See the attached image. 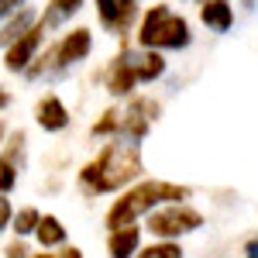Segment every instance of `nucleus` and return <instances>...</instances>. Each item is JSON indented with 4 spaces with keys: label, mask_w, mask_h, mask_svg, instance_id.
Here are the masks:
<instances>
[{
    "label": "nucleus",
    "mask_w": 258,
    "mask_h": 258,
    "mask_svg": "<svg viewBox=\"0 0 258 258\" xmlns=\"http://www.w3.org/2000/svg\"><path fill=\"white\" fill-rule=\"evenodd\" d=\"M38 224H41V214L35 207H24V210L14 214V234H35Z\"/></svg>",
    "instance_id": "f3484780"
},
{
    "label": "nucleus",
    "mask_w": 258,
    "mask_h": 258,
    "mask_svg": "<svg viewBox=\"0 0 258 258\" xmlns=\"http://www.w3.org/2000/svg\"><path fill=\"white\" fill-rule=\"evenodd\" d=\"M131 62L138 69V80L141 83H152L165 73V59H162L159 48H141V52H131Z\"/></svg>",
    "instance_id": "ddd939ff"
},
{
    "label": "nucleus",
    "mask_w": 258,
    "mask_h": 258,
    "mask_svg": "<svg viewBox=\"0 0 258 258\" xmlns=\"http://www.w3.org/2000/svg\"><path fill=\"white\" fill-rule=\"evenodd\" d=\"M90 48H93V38H90V31L86 28H76V31H69L66 38L55 45V69H69V66H76L90 55Z\"/></svg>",
    "instance_id": "6e6552de"
},
{
    "label": "nucleus",
    "mask_w": 258,
    "mask_h": 258,
    "mask_svg": "<svg viewBox=\"0 0 258 258\" xmlns=\"http://www.w3.org/2000/svg\"><path fill=\"white\" fill-rule=\"evenodd\" d=\"M4 258H28V248H24V244H7V248H4Z\"/></svg>",
    "instance_id": "4be33fe9"
},
{
    "label": "nucleus",
    "mask_w": 258,
    "mask_h": 258,
    "mask_svg": "<svg viewBox=\"0 0 258 258\" xmlns=\"http://www.w3.org/2000/svg\"><path fill=\"white\" fill-rule=\"evenodd\" d=\"M80 7H83V0H48L45 14H41V28H45V31H48V28H62Z\"/></svg>",
    "instance_id": "2eb2a0df"
},
{
    "label": "nucleus",
    "mask_w": 258,
    "mask_h": 258,
    "mask_svg": "<svg viewBox=\"0 0 258 258\" xmlns=\"http://www.w3.org/2000/svg\"><path fill=\"white\" fill-rule=\"evenodd\" d=\"M41 38H45V28H41V21H38L31 31H24L18 41L7 45V52H4V66H7L11 73H28V66L38 59Z\"/></svg>",
    "instance_id": "423d86ee"
},
{
    "label": "nucleus",
    "mask_w": 258,
    "mask_h": 258,
    "mask_svg": "<svg viewBox=\"0 0 258 258\" xmlns=\"http://www.w3.org/2000/svg\"><path fill=\"white\" fill-rule=\"evenodd\" d=\"M14 182H18V162L4 159V162H0V189H4V197H11Z\"/></svg>",
    "instance_id": "6ab92c4d"
},
{
    "label": "nucleus",
    "mask_w": 258,
    "mask_h": 258,
    "mask_svg": "<svg viewBox=\"0 0 258 258\" xmlns=\"http://www.w3.org/2000/svg\"><path fill=\"white\" fill-rule=\"evenodd\" d=\"M114 131H120V114L110 107V110H107V114L93 124V135H100V138H103V135H114Z\"/></svg>",
    "instance_id": "aec40b11"
},
{
    "label": "nucleus",
    "mask_w": 258,
    "mask_h": 258,
    "mask_svg": "<svg viewBox=\"0 0 258 258\" xmlns=\"http://www.w3.org/2000/svg\"><path fill=\"white\" fill-rule=\"evenodd\" d=\"M31 258H55V255H31Z\"/></svg>",
    "instance_id": "bb28decb"
},
{
    "label": "nucleus",
    "mask_w": 258,
    "mask_h": 258,
    "mask_svg": "<svg viewBox=\"0 0 258 258\" xmlns=\"http://www.w3.org/2000/svg\"><path fill=\"white\" fill-rule=\"evenodd\" d=\"M200 21L210 28V31H231L234 24V7L227 0H203L200 4Z\"/></svg>",
    "instance_id": "f8f14e48"
},
{
    "label": "nucleus",
    "mask_w": 258,
    "mask_h": 258,
    "mask_svg": "<svg viewBox=\"0 0 258 258\" xmlns=\"http://www.w3.org/2000/svg\"><path fill=\"white\" fill-rule=\"evenodd\" d=\"M35 24H38V14H35V7H21L18 14L4 18V48H7L11 41H18L24 31H31Z\"/></svg>",
    "instance_id": "4468645a"
},
{
    "label": "nucleus",
    "mask_w": 258,
    "mask_h": 258,
    "mask_svg": "<svg viewBox=\"0 0 258 258\" xmlns=\"http://www.w3.org/2000/svg\"><path fill=\"white\" fill-rule=\"evenodd\" d=\"M138 258H182V248H179L176 241L162 238L159 244H148L145 251H138Z\"/></svg>",
    "instance_id": "a211bd4d"
},
{
    "label": "nucleus",
    "mask_w": 258,
    "mask_h": 258,
    "mask_svg": "<svg viewBox=\"0 0 258 258\" xmlns=\"http://www.w3.org/2000/svg\"><path fill=\"white\" fill-rule=\"evenodd\" d=\"M193 41L189 21L182 14H172L165 4H155L138 24V48H186Z\"/></svg>",
    "instance_id": "7ed1b4c3"
},
{
    "label": "nucleus",
    "mask_w": 258,
    "mask_h": 258,
    "mask_svg": "<svg viewBox=\"0 0 258 258\" xmlns=\"http://www.w3.org/2000/svg\"><path fill=\"white\" fill-rule=\"evenodd\" d=\"M135 14H138L135 0H97V18L110 35H124L131 28Z\"/></svg>",
    "instance_id": "0eeeda50"
},
{
    "label": "nucleus",
    "mask_w": 258,
    "mask_h": 258,
    "mask_svg": "<svg viewBox=\"0 0 258 258\" xmlns=\"http://www.w3.org/2000/svg\"><path fill=\"white\" fill-rule=\"evenodd\" d=\"M59 258H83V251L80 248H73V244H69V248H62V255Z\"/></svg>",
    "instance_id": "a878e982"
},
{
    "label": "nucleus",
    "mask_w": 258,
    "mask_h": 258,
    "mask_svg": "<svg viewBox=\"0 0 258 258\" xmlns=\"http://www.w3.org/2000/svg\"><path fill=\"white\" fill-rule=\"evenodd\" d=\"M159 117V103L148 97H135L127 103V110L120 114V138H131V141H141L148 135V127H152V120Z\"/></svg>",
    "instance_id": "39448f33"
},
{
    "label": "nucleus",
    "mask_w": 258,
    "mask_h": 258,
    "mask_svg": "<svg viewBox=\"0 0 258 258\" xmlns=\"http://www.w3.org/2000/svg\"><path fill=\"white\" fill-rule=\"evenodd\" d=\"M141 172H145V169H141L138 141L117 135V141H110L97 159L83 165L80 186H83V193H90V197H97V193H114L120 186L135 182Z\"/></svg>",
    "instance_id": "f257e3e1"
},
{
    "label": "nucleus",
    "mask_w": 258,
    "mask_h": 258,
    "mask_svg": "<svg viewBox=\"0 0 258 258\" xmlns=\"http://www.w3.org/2000/svg\"><path fill=\"white\" fill-rule=\"evenodd\" d=\"M189 200V186H176V182H162V179H148L131 186L120 200H114V207L107 210V227H124V224H135L138 217L152 214L159 203H182Z\"/></svg>",
    "instance_id": "f03ea898"
},
{
    "label": "nucleus",
    "mask_w": 258,
    "mask_h": 258,
    "mask_svg": "<svg viewBox=\"0 0 258 258\" xmlns=\"http://www.w3.org/2000/svg\"><path fill=\"white\" fill-rule=\"evenodd\" d=\"M141 244V227L135 224H124V227H114L110 238H107V255L110 258H135Z\"/></svg>",
    "instance_id": "9d476101"
},
{
    "label": "nucleus",
    "mask_w": 258,
    "mask_h": 258,
    "mask_svg": "<svg viewBox=\"0 0 258 258\" xmlns=\"http://www.w3.org/2000/svg\"><path fill=\"white\" fill-rule=\"evenodd\" d=\"M35 120L41 124V131H66L69 127V110L62 107L59 97H41L35 107Z\"/></svg>",
    "instance_id": "9b49d317"
},
{
    "label": "nucleus",
    "mask_w": 258,
    "mask_h": 258,
    "mask_svg": "<svg viewBox=\"0 0 258 258\" xmlns=\"http://www.w3.org/2000/svg\"><path fill=\"white\" fill-rule=\"evenodd\" d=\"M203 227V214L186 207V203H169V207H159L148 214V231L155 238H182V234H193Z\"/></svg>",
    "instance_id": "20e7f679"
},
{
    "label": "nucleus",
    "mask_w": 258,
    "mask_h": 258,
    "mask_svg": "<svg viewBox=\"0 0 258 258\" xmlns=\"http://www.w3.org/2000/svg\"><path fill=\"white\" fill-rule=\"evenodd\" d=\"M38 244L41 248H59L66 244V227H62V220L55 214H41V224H38Z\"/></svg>",
    "instance_id": "dca6fc26"
},
{
    "label": "nucleus",
    "mask_w": 258,
    "mask_h": 258,
    "mask_svg": "<svg viewBox=\"0 0 258 258\" xmlns=\"http://www.w3.org/2000/svg\"><path fill=\"white\" fill-rule=\"evenodd\" d=\"M135 83L138 80V69H135V62H131V52L124 48V55L110 62V69H107V90L114 93V97H127L131 90H135Z\"/></svg>",
    "instance_id": "1a4fd4ad"
},
{
    "label": "nucleus",
    "mask_w": 258,
    "mask_h": 258,
    "mask_svg": "<svg viewBox=\"0 0 258 258\" xmlns=\"http://www.w3.org/2000/svg\"><path fill=\"white\" fill-rule=\"evenodd\" d=\"M244 258H258V238H251L244 244Z\"/></svg>",
    "instance_id": "393cba45"
},
{
    "label": "nucleus",
    "mask_w": 258,
    "mask_h": 258,
    "mask_svg": "<svg viewBox=\"0 0 258 258\" xmlns=\"http://www.w3.org/2000/svg\"><path fill=\"white\" fill-rule=\"evenodd\" d=\"M21 4H24V0H0V14H4V18H11L14 11H21Z\"/></svg>",
    "instance_id": "5701e85b"
},
{
    "label": "nucleus",
    "mask_w": 258,
    "mask_h": 258,
    "mask_svg": "<svg viewBox=\"0 0 258 258\" xmlns=\"http://www.w3.org/2000/svg\"><path fill=\"white\" fill-rule=\"evenodd\" d=\"M21 145H24V131H14V135L7 138V152H4V159L18 162L21 159Z\"/></svg>",
    "instance_id": "412c9836"
},
{
    "label": "nucleus",
    "mask_w": 258,
    "mask_h": 258,
    "mask_svg": "<svg viewBox=\"0 0 258 258\" xmlns=\"http://www.w3.org/2000/svg\"><path fill=\"white\" fill-rule=\"evenodd\" d=\"M0 227H11V203H7V197L0 200Z\"/></svg>",
    "instance_id": "b1692460"
}]
</instances>
